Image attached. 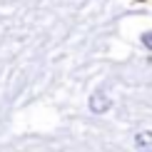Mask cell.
Instances as JSON below:
<instances>
[{
  "label": "cell",
  "instance_id": "1",
  "mask_svg": "<svg viewBox=\"0 0 152 152\" xmlns=\"http://www.w3.org/2000/svg\"><path fill=\"white\" fill-rule=\"evenodd\" d=\"M87 107H90V112H95V115H102V112H107L112 107V100H110V95L105 90H95L90 95V100H87Z\"/></svg>",
  "mask_w": 152,
  "mask_h": 152
},
{
  "label": "cell",
  "instance_id": "2",
  "mask_svg": "<svg viewBox=\"0 0 152 152\" xmlns=\"http://www.w3.org/2000/svg\"><path fill=\"white\" fill-rule=\"evenodd\" d=\"M135 147L142 152H152V132L150 130H140L135 135Z\"/></svg>",
  "mask_w": 152,
  "mask_h": 152
}]
</instances>
